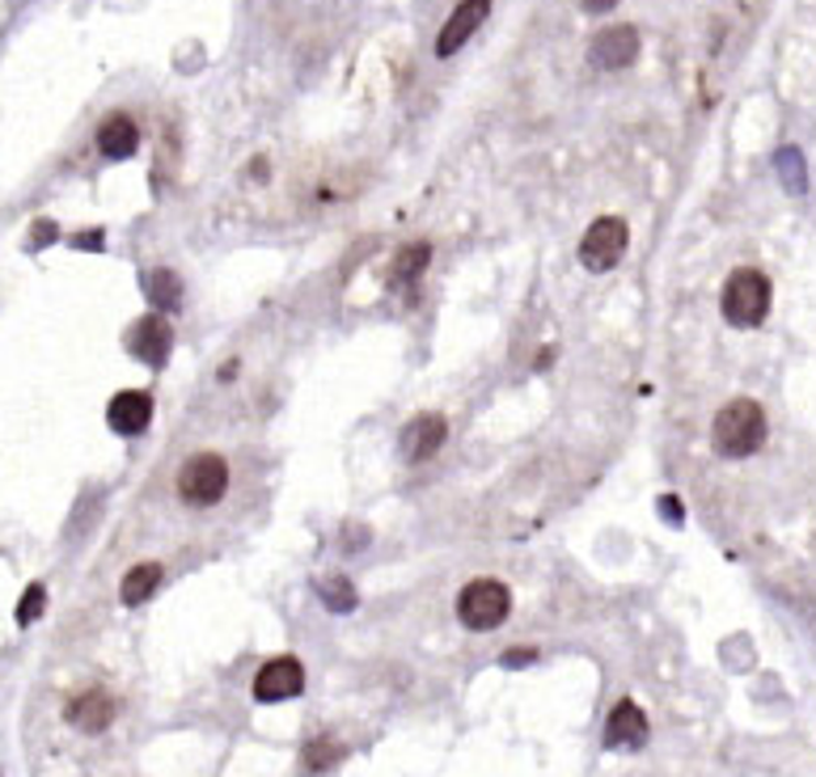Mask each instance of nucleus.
Masks as SVG:
<instances>
[{
	"label": "nucleus",
	"instance_id": "obj_1",
	"mask_svg": "<svg viewBox=\"0 0 816 777\" xmlns=\"http://www.w3.org/2000/svg\"><path fill=\"white\" fill-rule=\"evenodd\" d=\"M710 444H715V453L728 456V460L753 456L765 444V410L753 398L728 402L710 423Z\"/></svg>",
	"mask_w": 816,
	"mask_h": 777
},
{
	"label": "nucleus",
	"instance_id": "obj_2",
	"mask_svg": "<svg viewBox=\"0 0 816 777\" xmlns=\"http://www.w3.org/2000/svg\"><path fill=\"white\" fill-rule=\"evenodd\" d=\"M719 309H724L728 325H736V330L762 325L765 313H770V279L758 267L732 270L728 284H724V296H719Z\"/></svg>",
	"mask_w": 816,
	"mask_h": 777
},
{
	"label": "nucleus",
	"instance_id": "obj_3",
	"mask_svg": "<svg viewBox=\"0 0 816 777\" xmlns=\"http://www.w3.org/2000/svg\"><path fill=\"white\" fill-rule=\"evenodd\" d=\"M512 613V591L504 588L499 579H470L457 591V617L465 630L487 634L495 625H504V617Z\"/></svg>",
	"mask_w": 816,
	"mask_h": 777
},
{
	"label": "nucleus",
	"instance_id": "obj_4",
	"mask_svg": "<svg viewBox=\"0 0 816 777\" xmlns=\"http://www.w3.org/2000/svg\"><path fill=\"white\" fill-rule=\"evenodd\" d=\"M229 490V465L217 453H195L178 469V495L191 508H217Z\"/></svg>",
	"mask_w": 816,
	"mask_h": 777
},
{
	"label": "nucleus",
	"instance_id": "obj_5",
	"mask_svg": "<svg viewBox=\"0 0 816 777\" xmlns=\"http://www.w3.org/2000/svg\"><path fill=\"white\" fill-rule=\"evenodd\" d=\"M626 245H630L626 220L600 215V220H593V229L584 233V242H580V263L593 270V275H605V270H614L622 263Z\"/></svg>",
	"mask_w": 816,
	"mask_h": 777
},
{
	"label": "nucleus",
	"instance_id": "obj_6",
	"mask_svg": "<svg viewBox=\"0 0 816 777\" xmlns=\"http://www.w3.org/2000/svg\"><path fill=\"white\" fill-rule=\"evenodd\" d=\"M588 59L605 68V73H618V68H630L639 59V30L630 22H618V26H605L593 34L588 43Z\"/></svg>",
	"mask_w": 816,
	"mask_h": 777
},
{
	"label": "nucleus",
	"instance_id": "obj_7",
	"mask_svg": "<svg viewBox=\"0 0 816 777\" xmlns=\"http://www.w3.org/2000/svg\"><path fill=\"white\" fill-rule=\"evenodd\" d=\"M169 347H174V330H169V322H165L162 313H148V318H140L128 330V351L136 355L140 364H148V368H165Z\"/></svg>",
	"mask_w": 816,
	"mask_h": 777
},
{
	"label": "nucleus",
	"instance_id": "obj_8",
	"mask_svg": "<svg viewBox=\"0 0 816 777\" xmlns=\"http://www.w3.org/2000/svg\"><path fill=\"white\" fill-rule=\"evenodd\" d=\"M305 693V668L293 655H279V659H267L258 676H254V697L258 701H288V697Z\"/></svg>",
	"mask_w": 816,
	"mask_h": 777
},
{
	"label": "nucleus",
	"instance_id": "obj_9",
	"mask_svg": "<svg viewBox=\"0 0 816 777\" xmlns=\"http://www.w3.org/2000/svg\"><path fill=\"white\" fill-rule=\"evenodd\" d=\"M490 13V0H462L453 13H449V22L440 26V34H435V55L440 59H449V55H457L470 43V34L487 22Z\"/></svg>",
	"mask_w": 816,
	"mask_h": 777
},
{
	"label": "nucleus",
	"instance_id": "obj_10",
	"mask_svg": "<svg viewBox=\"0 0 816 777\" xmlns=\"http://www.w3.org/2000/svg\"><path fill=\"white\" fill-rule=\"evenodd\" d=\"M444 440H449V423L440 414H415L407 431H403V440H398V453L407 456L410 465H423V460H432L440 453Z\"/></svg>",
	"mask_w": 816,
	"mask_h": 777
},
{
	"label": "nucleus",
	"instance_id": "obj_11",
	"mask_svg": "<svg viewBox=\"0 0 816 777\" xmlns=\"http://www.w3.org/2000/svg\"><path fill=\"white\" fill-rule=\"evenodd\" d=\"M114 697L107 693V689H85V693H77L68 706H64V714H68V723L77 726V731H85V735H98V731H107L110 723H114Z\"/></svg>",
	"mask_w": 816,
	"mask_h": 777
},
{
	"label": "nucleus",
	"instance_id": "obj_12",
	"mask_svg": "<svg viewBox=\"0 0 816 777\" xmlns=\"http://www.w3.org/2000/svg\"><path fill=\"white\" fill-rule=\"evenodd\" d=\"M107 423H110V431H119V435H140V431H148V423H153V398H148L144 389H123V393H114L107 406Z\"/></svg>",
	"mask_w": 816,
	"mask_h": 777
},
{
	"label": "nucleus",
	"instance_id": "obj_13",
	"mask_svg": "<svg viewBox=\"0 0 816 777\" xmlns=\"http://www.w3.org/2000/svg\"><path fill=\"white\" fill-rule=\"evenodd\" d=\"M605 748H643L648 744V714L626 697V701H618L614 706V714H609V723H605Z\"/></svg>",
	"mask_w": 816,
	"mask_h": 777
},
{
	"label": "nucleus",
	"instance_id": "obj_14",
	"mask_svg": "<svg viewBox=\"0 0 816 777\" xmlns=\"http://www.w3.org/2000/svg\"><path fill=\"white\" fill-rule=\"evenodd\" d=\"M140 148V127L128 114H107V123L98 127V153L110 162H128Z\"/></svg>",
	"mask_w": 816,
	"mask_h": 777
},
{
	"label": "nucleus",
	"instance_id": "obj_15",
	"mask_svg": "<svg viewBox=\"0 0 816 777\" xmlns=\"http://www.w3.org/2000/svg\"><path fill=\"white\" fill-rule=\"evenodd\" d=\"M144 296H148V304L157 313H174V309H183V279L174 270L153 267L144 275Z\"/></svg>",
	"mask_w": 816,
	"mask_h": 777
},
{
	"label": "nucleus",
	"instance_id": "obj_16",
	"mask_svg": "<svg viewBox=\"0 0 816 777\" xmlns=\"http://www.w3.org/2000/svg\"><path fill=\"white\" fill-rule=\"evenodd\" d=\"M162 563H140L132 566L128 575H123V584H119V600L128 604V609H136V604H144L153 591L162 588Z\"/></svg>",
	"mask_w": 816,
	"mask_h": 777
},
{
	"label": "nucleus",
	"instance_id": "obj_17",
	"mask_svg": "<svg viewBox=\"0 0 816 777\" xmlns=\"http://www.w3.org/2000/svg\"><path fill=\"white\" fill-rule=\"evenodd\" d=\"M428 263H432V245L428 242H415V245H403L398 254H394V267H389V279H415V275H423L428 270Z\"/></svg>",
	"mask_w": 816,
	"mask_h": 777
},
{
	"label": "nucleus",
	"instance_id": "obj_18",
	"mask_svg": "<svg viewBox=\"0 0 816 777\" xmlns=\"http://www.w3.org/2000/svg\"><path fill=\"white\" fill-rule=\"evenodd\" d=\"M343 756H348L343 744H334V740H313V744H305V752H300V769H305V774H327V769H334Z\"/></svg>",
	"mask_w": 816,
	"mask_h": 777
},
{
	"label": "nucleus",
	"instance_id": "obj_19",
	"mask_svg": "<svg viewBox=\"0 0 816 777\" xmlns=\"http://www.w3.org/2000/svg\"><path fill=\"white\" fill-rule=\"evenodd\" d=\"M318 591H322V604H327V609H334V613H352L355 604H360L352 579H343V575L322 579V584H318Z\"/></svg>",
	"mask_w": 816,
	"mask_h": 777
},
{
	"label": "nucleus",
	"instance_id": "obj_20",
	"mask_svg": "<svg viewBox=\"0 0 816 777\" xmlns=\"http://www.w3.org/2000/svg\"><path fill=\"white\" fill-rule=\"evenodd\" d=\"M43 609H47V588L43 584H30L26 588V596L18 600V625H34L38 617H43Z\"/></svg>",
	"mask_w": 816,
	"mask_h": 777
},
{
	"label": "nucleus",
	"instance_id": "obj_21",
	"mask_svg": "<svg viewBox=\"0 0 816 777\" xmlns=\"http://www.w3.org/2000/svg\"><path fill=\"white\" fill-rule=\"evenodd\" d=\"M779 174L787 178L791 190L808 187V178H804V162H800V153H795V148H783V153H779Z\"/></svg>",
	"mask_w": 816,
	"mask_h": 777
},
{
	"label": "nucleus",
	"instance_id": "obj_22",
	"mask_svg": "<svg viewBox=\"0 0 816 777\" xmlns=\"http://www.w3.org/2000/svg\"><path fill=\"white\" fill-rule=\"evenodd\" d=\"M55 237H59V229H55L52 220H38V224H34V233H30V249H38V245H52Z\"/></svg>",
	"mask_w": 816,
	"mask_h": 777
},
{
	"label": "nucleus",
	"instance_id": "obj_23",
	"mask_svg": "<svg viewBox=\"0 0 816 777\" xmlns=\"http://www.w3.org/2000/svg\"><path fill=\"white\" fill-rule=\"evenodd\" d=\"M533 659H538V651H525V646H517V651H504V655H499V664H504V668H525V664H533Z\"/></svg>",
	"mask_w": 816,
	"mask_h": 777
},
{
	"label": "nucleus",
	"instance_id": "obj_24",
	"mask_svg": "<svg viewBox=\"0 0 816 777\" xmlns=\"http://www.w3.org/2000/svg\"><path fill=\"white\" fill-rule=\"evenodd\" d=\"M73 245H85V249H102V233L93 229V233H77L73 237Z\"/></svg>",
	"mask_w": 816,
	"mask_h": 777
},
{
	"label": "nucleus",
	"instance_id": "obj_25",
	"mask_svg": "<svg viewBox=\"0 0 816 777\" xmlns=\"http://www.w3.org/2000/svg\"><path fill=\"white\" fill-rule=\"evenodd\" d=\"M580 4H584V13H597V18H600V13H609L618 0H580Z\"/></svg>",
	"mask_w": 816,
	"mask_h": 777
},
{
	"label": "nucleus",
	"instance_id": "obj_26",
	"mask_svg": "<svg viewBox=\"0 0 816 777\" xmlns=\"http://www.w3.org/2000/svg\"><path fill=\"white\" fill-rule=\"evenodd\" d=\"M660 511H664V515H673V520H681V515H685L677 499H660Z\"/></svg>",
	"mask_w": 816,
	"mask_h": 777
}]
</instances>
